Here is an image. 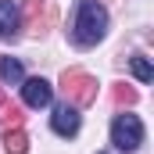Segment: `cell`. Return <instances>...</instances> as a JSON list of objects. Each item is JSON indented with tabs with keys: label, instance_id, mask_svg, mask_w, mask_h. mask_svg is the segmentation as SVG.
Listing matches in <instances>:
<instances>
[{
	"label": "cell",
	"instance_id": "1",
	"mask_svg": "<svg viewBox=\"0 0 154 154\" xmlns=\"http://www.w3.org/2000/svg\"><path fill=\"white\" fill-rule=\"evenodd\" d=\"M108 32V11L100 0H79L75 11V43L79 47H93Z\"/></svg>",
	"mask_w": 154,
	"mask_h": 154
},
{
	"label": "cell",
	"instance_id": "2",
	"mask_svg": "<svg viewBox=\"0 0 154 154\" xmlns=\"http://www.w3.org/2000/svg\"><path fill=\"white\" fill-rule=\"evenodd\" d=\"M61 90H65V97H68L72 108H86V104L97 100V79L90 72H79V68H68L61 75Z\"/></svg>",
	"mask_w": 154,
	"mask_h": 154
},
{
	"label": "cell",
	"instance_id": "3",
	"mask_svg": "<svg viewBox=\"0 0 154 154\" xmlns=\"http://www.w3.org/2000/svg\"><path fill=\"white\" fill-rule=\"evenodd\" d=\"M111 143L118 151H136L143 143V122L136 115H118L111 122Z\"/></svg>",
	"mask_w": 154,
	"mask_h": 154
},
{
	"label": "cell",
	"instance_id": "4",
	"mask_svg": "<svg viewBox=\"0 0 154 154\" xmlns=\"http://www.w3.org/2000/svg\"><path fill=\"white\" fill-rule=\"evenodd\" d=\"M54 22H57V7H54V0H25V25L32 29V32H50L54 29Z\"/></svg>",
	"mask_w": 154,
	"mask_h": 154
},
{
	"label": "cell",
	"instance_id": "5",
	"mask_svg": "<svg viewBox=\"0 0 154 154\" xmlns=\"http://www.w3.org/2000/svg\"><path fill=\"white\" fill-rule=\"evenodd\" d=\"M22 97H25V104L29 108H47L50 104V97H54V90H50V82L47 79H22Z\"/></svg>",
	"mask_w": 154,
	"mask_h": 154
},
{
	"label": "cell",
	"instance_id": "6",
	"mask_svg": "<svg viewBox=\"0 0 154 154\" xmlns=\"http://www.w3.org/2000/svg\"><path fill=\"white\" fill-rule=\"evenodd\" d=\"M50 125H54L57 136H75V133H79V111L72 108V104H61V108H54Z\"/></svg>",
	"mask_w": 154,
	"mask_h": 154
},
{
	"label": "cell",
	"instance_id": "7",
	"mask_svg": "<svg viewBox=\"0 0 154 154\" xmlns=\"http://www.w3.org/2000/svg\"><path fill=\"white\" fill-rule=\"evenodd\" d=\"M18 22H22L18 4H14V0H0V39L14 36V32H18Z\"/></svg>",
	"mask_w": 154,
	"mask_h": 154
},
{
	"label": "cell",
	"instance_id": "8",
	"mask_svg": "<svg viewBox=\"0 0 154 154\" xmlns=\"http://www.w3.org/2000/svg\"><path fill=\"white\" fill-rule=\"evenodd\" d=\"M4 151L7 154H29V133H25L22 125L4 129Z\"/></svg>",
	"mask_w": 154,
	"mask_h": 154
},
{
	"label": "cell",
	"instance_id": "9",
	"mask_svg": "<svg viewBox=\"0 0 154 154\" xmlns=\"http://www.w3.org/2000/svg\"><path fill=\"white\" fill-rule=\"evenodd\" d=\"M0 79H4L7 86H18V82L25 79V72H22V61H18V57H0Z\"/></svg>",
	"mask_w": 154,
	"mask_h": 154
},
{
	"label": "cell",
	"instance_id": "10",
	"mask_svg": "<svg viewBox=\"0 0 154 154\" xmlns=\"http://www.w3.org/2000/svg\"><path fill=\"white\" fill-rule=\"evenodd\" d=\"M111 100H115V108H133V104L140 100V93H136L133 86L118 82V86H111Z\"/></svg>",
	"mask_w": 154,
	"mask_h": 154
},
{
	"label": "cell",
	"instance_id": "11",
	"mask_svg": "<svg viewBox=\"0 0 154 154\" xmlns=\"http://www.w3.org/2000/svg\"><path fill=\"white\" fill-rule=\"evenodd\" d=\"M133 72H136L140 82H151V79H154V72H151V65H147V57H143V54H136V57H133Z\"/></svg>",
	"mask_w": 154,
	"mask_h": 154
}]
</instances>
